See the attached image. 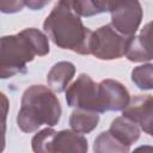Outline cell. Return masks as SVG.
Returning a JSON list of instances; mask_svg holds the SVG:
<instances>
[{
  "label": "cell",
  "instance_id": "cell-17",
  "mask_svg": "<svg viewBox=\"0 0 153 153\" xmlns=\"http://www.w3.org/2000/svg\"><path fill=\"white\" fill-rule=\"evenodd\" d=\"M25 6L24 0H0V11L2 13H17Z\"/></svg>",
  "mask_w": 153,
  "mask_h": 153
},
{
  "label": "cell",
  "instance_id": "cell-5",
  "mask_svg": "<svg viewBox=\"0 0 153 153\" xmlns=\"http://www.w3.org/2000/svg\"><path fill=\"white\" fill-rule=\"evenodd\" d=\"M66 102L71 108H82L99 114L103 112L99 99V86L85 73H81L66 90Z\"/></svg>",
  "mask_w": 153,
  "mask_h": 153
},
{
  "label": "cell",
  "instance_id": "cell-15",
  "mask_svg": "<svg viewBox=\"0 0 153 153\" xmlns=\"http://www.w3.org/2000/svg\"><path fill=\"white\" fill-rule=\"evenodd\" d=\"M131 81L140 90H153V65L145 63L131 71Z\"/></svg>",
  "mask_w": 153,
  "mask_h": 153
},
{
  "label": "cell",
  "instance_id": "cell-12",
  "mask_svg": "<svg viewBox=\"0 0 153 153\" xmlns=\"http://www.w3.org/2000/svg\"><path fill=\"white\" fill-rule=\"evenodd\" d=\"M109 131L127 147H130L140 137L139 124L126 116L116 117L111 122Z\"/></svg>",
  "mask_w": 153,
  "mask_h": 153
},
{
  "label": "cell",
  "instance_id": "cell-3",
  "mask_svg": "<svg viewBox=\"0 0 153 153\" xmlns=\"http://www.w3.org/2000/svg\"><path fill=\"white\" fill-rule=\"evenodd\" d=\"M0 78L7 79L17 74L26 73V65L31 62L38 51L26 29L17 35L4 36L0 49Z\"/></svg>",
  "mask_w": 153,
  "mask_h": 153
},
{
  "label": "cell",
  "instance_id": "cell-16",
  "mask_svg": "<svg viewBox=\"0 0 153 153\" xmlns=\"http://www.w3.org/2000/svg\"><path fill=\"white\" fill-rule=\"evenodd\" d=\"M56 134V130L53 128H45L38 131L31 140L32 151L36 153H49L50 151V143Z\"/></svg>",
  "mask_w": 153,
  "mask_h": 153
},
{
  "label": "cell",
  "instance_id": "cell-8",
  "mask_svg": "<svg viewBox=\"0 0 153 153\" xmlns=\"http://www.w3.org/2000/svg\"><path fill=\"white\" fill-rule=\"evenodd\" d=\"M99 99L102 111H121L123 110L129 100L130 96L126 86L114 79L102 80L99 84Z\"/></svg>",
  "mask_w": 153,
  "mask_h": 153
},
{
  "label": "cell",
  "instance_id": "cell-2",
  "mask_svg": "<svg viewBox=\"0 0 153 153\" xmlns=\"http://www.w3.org/2000/svg\"><path fill=\"white\" fill-rule=\"evenodd\" d=\"M61 104L50 87L32 85L22 96L17 124L24 133H32L41 126L54 127L61 118Z\"/></svg>",
  "mask_w": 153,
  "mask_h": 153
},
{
  "label": "cell",
  "instance_id": "cell-18",
  "mask_svg": "<svg viewBox=\"0 0 153 153\" xmlns=\"http://www.w3.org/2000/svg\"><path fill=\"white\" fill-rule=\"evenodd\" d=\"M51 0H24L25 6L31 11H39L44 8Z\"/></svg>",
  "mask_w": 153,
  "mask_h": 153
},
{
  "label": "cell",
  "instance_id": "cell-14",
  "mask_svg": "<svg viewBox=\"0 0 153 153\" xmlns=\"http://www.w3.org/2000/svg\"><path fill=\"white\" fill-rule=\"evenodd\" d=\"M93 151L96 153H126L129 152V147L123 145L120 140H117L109 130L100 133L93 143Z\"/></svg>",
  "mask_w": 153,
  "mask_h": 153
},
{
  "label": "cell",
  "instance_id": "cell-1",
  "mask_svg": "<svg viewBox=\"0 0 153 153\" xmlns=\"http://www.w3.org/2000/svg\"><path fill=\"white\" fill-rule=\"evenodd\" d=\"M44 32L55 45L80 55L91 54L92 32L84 26L69 0H59L43 23Z\"/></svg>",
  "mask_w": 153,
  "mask_h": 153
},
{
  "label": "cell",
  "instance_id": "cell-7",
  "mask_svg": "<svg viewBox=\"0 0 153 153\" xmlns=\"http://www.w3.org/2000/svg\"><path fill=\"white\" fill-rule=\"evenodd\" d=\"M123 116L133 120L139 127L153 136V97L149 94H139L131 98L128 105L122 110Z\"/></svg>",
  "mask_w": 153,
  "mask_h": 153
},
{
  "label": "cell",
  "instance_id": "cell-9",
  "mask_svg": "<svg viewBox=\"0 0 153 153\" xmlns=\"http://www.w3.org/2000/svg\"><path fill=\"white\" fill-rule=\"evenodd\" d=\"M126 56L131 62H145L153 60V22L147 23L140 35L129 41Z\"/></svg>",
  "mask_w": 153,
  "mask_h": 153
},
{
  "label": "cell",
  "instance_id": "cell-11",
  "mask_svg": "<svg viewBox=\"0 0 153 153\" xmlns=\"http://www.w3.org/2000/svg\"><path fill=\"white\" fill-rule=\"evenodd\" d=\"M75 74V67L72 62L60 61L55 63L47 74V84L55 92H63Z\"/></svg>",
  "mask_w": 153,
  "mask_h": 153
},
{
  "label": "cell",
  "instance_id": "cell-10",
  "mask_svg": "<svg viewBox=\"0 0 153 153\" xmlns=\"http://www.w3.org/2000/svg\"><path fill=\"white\" fill-rule=\"evenodd\" d=\"M87 140L80 133L74 130H61L56 131L54 135L49 153L55 152H72V153H86L87 152Z\"/></svg>",
  "mask_w": 153,
  "mask_h": 153
},
{
  "label": "cell",
  "instance_id": "cell-4",
  "mask_svg": "<svg viewBox=\"0 0 153 153\" xmlns=\"http://www.w3.org/2000/svg\"><path fill=\"white\" fill-rule=\"evenodd\" d=\"M131 37L121 33L111 24L100 26L92 32L91 54L99 60L120 59L126 55Z\"/></svg>",
  "mask_w": 153,
  "mask_h": 153
},
{
  "label": "cell",
  "instance_id": "cell-13",
  "mask_svg": "<svg viewBox=\"0 0 153 153\" xmlns=\"http://www.w3.org/2000/svg\"><path fill=\"white\" fill-rule=\"evenodd\" d=\"M99 112L88 110V109H82V108H76L75 110L72 111L71 117H69V126L72 130L80 133V134H88L91 133L99 122Z\"/></svg>",
  "mask_w": 153,
  "mask_h": 153
},
{
  "label": "cell",
  "instance_id": "cell-6",
  "mask_svg": "<svg viewBox=\"0 0 153 153\" xmlns=\"http://www.w3.org/2000/svg\"><path fill=\"white\" fill-rule=\"evenodd\" d=\"M111 25L126 36H134L142 20L139 0H116L111 10Z\"/></svg>",
  "mask_w": 153,
  "mask_h": 153
}]
</instances>
